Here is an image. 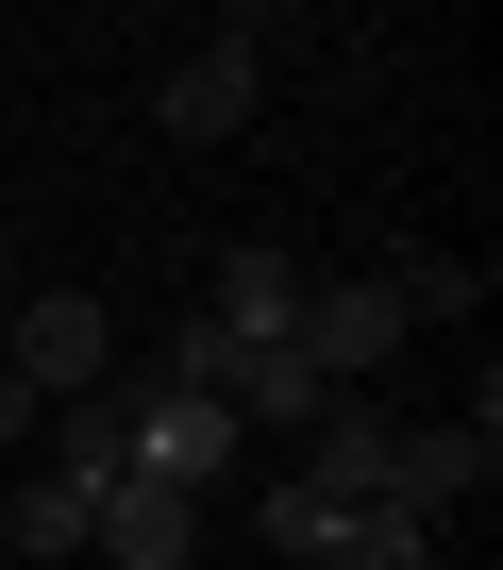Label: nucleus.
Returning <instances> with one entry per match:
<instances>
[{
  "mask_svg": "<svg viewBox=\"0 0 503 570\" xmlns=\"http://www.w3.org/2000/svg\"><path fill=\"white\" fill-rule=\"evenodd\" d=\"M403 336H420V320H403V285H303V320H286V353L319 370V403H353Z\"/></svg>",
  "mask_w": 503,
  "mask_h": 570,
  "instance_id": "1",
  "label": "nucleus"
},
{
  "mask_svg": "<svg viewBox=\"0 0 503 570\" xmlns=\"http://www.w3.org/2000/svg\"><path fill=\"white\" fill-rule=\"evenodd\" d=\"M0 370H18L34 403H85V386L118 370V320L85 303V285H34V303H18V336H0Z\"/></svg>",
  "mask_w": 503,
  "mask_h": 570,
  "instance_id": "2",
  "label": "nucleus"
},
{
  "mask_svg": "<svg viewBox=\"0 0 503 570\" xmlns=\"http://www.w3.org/2000/svg\"><path fill=\"white\" fill-rule=\"evenodd\" d=\"M486 470H503V403H470V420H436V436H386V503L436 537L453 503H486Z\"/></svg>",
  "mask_w": 503,
  "mask_h": 570,
  "instance_id": "3",
  "label": "nucleus"
},
{
  "mask_svg": "<svg viewBox=\"0 0 503 570\" xmlns=\"http://www.w3.org/2000/svg\"><path fill=\"white\" fill-rule=\"evenodd\" d=\"M85 553H101V570H185V553H201V503H185V487H151V470H118V487H101V520H85Z\"/></svg>",
  "mask_w": 503,
  "mask_h": 570,
  "instance_id": "4",
  "label": "nucleus"
},
{
  "mask_svg": "<svg viewBox=\"0 0 503 570\" xmlns=\"http://www.w3.org/2000/svg\"><path fill=\"white\" fill-rule=\"evenodd\" d=\"M251 51H269V18H235L218 51H185V68L151 85V118H168V135H235V118H251Z\"/></svg>",
  "mask_w": 503,
  "mask_h": 570,
  "instance_id": "5",
  "label": "nucleus"
},
{
  "mask_svg": "<svg viewBox=\"0 0 503 570\" xmlns=\"http://www.w3.org/2000/svg\"><path fill=\"white\" fill-rule=\"evenodd\" d=\"M218 453H235V420H218V403H185V386H151V403H135V470H151V487H185V503H201V487H218Z\"/></svg>",
  "mask_w": 503,
  "mask_h": 570,
  "instance_id": "6",
  "label": "nucleus"
},
{
  "mask_svg": "<svg viewBox=\"0 0 503 570\" xmlns=\"http://www.w3.org/2000/svg\"><path fill=\"white\" fill-rule=\"evenodd\" d=\"M118 470H135V403H118V386L51 403V487H118Z\"/></svg>",
  "mask_w": 503,
  "mask_h": 570,
  "instance_id": "7",
  "label": "nucleus"
},
{
  "mask_svg": "<svg viewBox=\"0 0 503 570\" xmlns=\"http://www.w3.org/2000/svg\"><path fill=\"white\" fill-rule=\"evenodd\" d=\"M303 320V268L286 252H218V336H286Z\"/></svg>",
  "mask_w": 503,
  "mask_h": 570,
  "instance_id": "8",
  "label": "nucleus"
},
{
  "mask_svg": "<svg viewBox=\"0 0 503 570\" xmlns=\"http://www.w3.org/2000/svg\"><path fill=\"white\" fill-rule=\"evenodd\" d=\"M319 570H436V537H420L403 503H353V520L319 537Z\"/></svg>",
  "mask_w": 503,
  "mask_h": 570,
  "instance_id": "9",
  "label": "nucleus"
},
{
  "mask_svg": "<svg viewBox=\"0 0 503 570\" xmlns=\"http://www.w3.org/2000/svg\"><path fill=\"white\" fill-rule=\"evenodd\" d=\"M85 520H101V487H18V503H0V537H18V553H85Z\"/></svg>",
  "mask_w": 503,
  "mask_h": 570,
  "instance_id": "10",
  "label": "nucleus"
},
{
  "mask_svg": "<svg viewBox=\"0 0 503 570\" xmlns=\"http://www.w3.org/2000/svg\"><path fill=\"white\" fill-rule=\"evenodd\" d=\"M34 420H51V403H34V386H18V370H0V436H34Z\"/></svg>",
  "mask_w": 503,
  "mask_h": 570,
  "instance_id": "11",
  "label": "nucleus"
}]
</instances>
